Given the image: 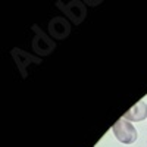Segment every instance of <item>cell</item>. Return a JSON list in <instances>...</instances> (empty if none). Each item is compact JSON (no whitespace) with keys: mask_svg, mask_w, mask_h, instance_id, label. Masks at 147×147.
<instances>
[{"mask_svg":"<svg viewBox=\"0 0 147 147\" xmlns=\"http://www.w3.org/2000/svg\"><path fill=\"white\" fill-rule=\"evenodd\" d=\"M112 131L115 134V137L124 144H131L137 140V129L134 128V125L129 121L124 118H121L119 121L115 122L112 127Z\"/></svg>","mask_w":147,"mask_h":147,"instance_id":"6da1fadb","label":"cell"},{"mask_svg":"<svg viewBox=\"0 0 147 147\" xmlns=\"http://www.w3.org/2000/svg\"><path fill=\"white\" fill-rule=\"evenodd\" d=\"M146 116H147V105L144 102H137L128 112H125L124 119L132 121V122H138V121H143Z\"/></svg>","mask_w":147,"mask_h":147,"instance_id":"7a4b0ae2","label":"cell"}]
</instances>
